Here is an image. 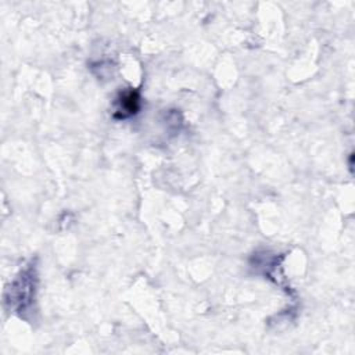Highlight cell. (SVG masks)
I'll list each match as a JSON object with an SVG mask.
<instances>
[{"instance_id": "cell-2", "label": "cell", "mask_w": 355, "mask_h": 355, "mask_svg": "<svg viewBox=\"0 0 355 355\" xmlns=\"http://www.w3.org/2000/svg\"><path fill=\"white\" fill-rule=\"evenodd\" d=\"M140 110V94L137 90L128 89L118 94L112 116L115 119H126L136 115Z\"/></svg>"}, {"instance_id": "cell-1", "label": "cell", "mask_w": 355, "mask_h": 355, "mask_svg": "<svg viewBox=\"0 0 355 355\" xmlns=\"http://www.w3.org/2000/svg\"><path fill=\"white\" fill-rule=\"evenodd\" d=\"M36 287V270L32 265L24 269L6 293V304L15 312H24L32 304Z\"/></svg>"}]
</instances>
